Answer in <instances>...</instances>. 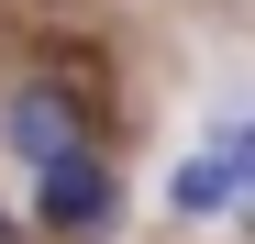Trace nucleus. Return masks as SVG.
<instances>
[{
  "mask_svg": "<svg viewBox=\"0 0 255 244\" xmlns=\"http://www.w3.org/2000/svg\"><path fill=\"white\" fill-rule=\"evenodd\" d=\"M0 144H11L22 167H56V155L89 144V100L56 89V78H33V89H11V111H0Z\"/></svg>",
  "mask_w": 255,
  "mask_h": 244,
  "instance_id": "obj_2",
  "label": "nucleus"
},
{
  "mask_svg": "<svg viewBox=\"0 0 255 244\" xmlns=\"http://www.w3.org/2000/svg\"><path fill=\"white\" fill-rule=\"evenodd\" d=\"M0 244H22V233H11V222H0Z\"/></svg>",
  "mask_w": 255,
  "mask_h": 244,
  "instance_id": "obj_4",
  "label": "nucleus"
},
{
  "mask_svg": "<svg viewBox=\"0 0 255 244\" xmlns=\"http://www.w3.org/2000/svg\"><path fill=\"white\" fill-rule=\"evenodd\" d=\"M244 178H255V122L233 111V122H222V144H211V155H189V167L166 178V211L211 222V211H233V200H244Z\"/></svg>",
  "mask_w": 255,
  "mask_h": 244,
  "instance_id": "obj_3",
  "label": "nucleus"
},
{
  "mask_svg": "<svg viewBox=\"0 0 255 244\" xmlns=\"http://www.w3.org/2000/svg\"><path fill=\"white\" fill-rule=\"evenodd\" d=\"M111 211H122V178H111L100 144L33 167V222H45V233H67V244H78V233H111Z\"/></svg>",
  "mask_w": 255,
  "mask_h": 244,
  "instance_id": "obj_1",
  "label": "nucleus"
}]
</instances>
